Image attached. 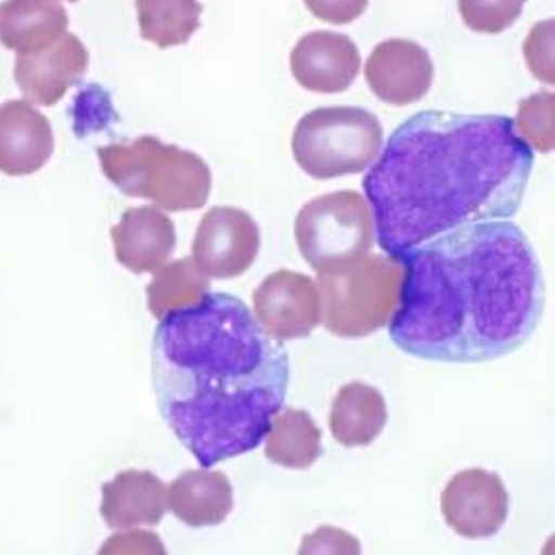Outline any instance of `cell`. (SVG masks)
Wrapping results in <instances>:
<instances>
[{
  "mask_svg": "<svg viewBox=\"0 0 555 555\" xmlns=\"http://www.w3.org/2000/svg\"><path fill=\"white\" fill-rule=\"evenodd\" d=\"M403 267L389 336L405 356L481 363L517 351L545 307L541 262L509 220L456 227L396 256Z\"/></svg>",
  "mask_w": 555,
  "mask_h": 555,
  "instance_id": "cell-1",
  "label": "cell"
},
{
  "mask_svg": "<svg viewBox=\"0 0 555 555\" xmlns=\"http://www.w3.org/2000/svg\"><path fill=\"white\" fill-rule=\"evenodd\" d=\"M151 378L160 416L203 469L256 450L285 405L289 358L233 294L160 318Z\"/></svg>",
  "mask_w": 555,
  "mask_h": 555,
  "instance_id": "cell-2",
  "label": "cell"
},
{
  "mask_svg": "<svg viewBox=\"0 0 555 555\" xmlns=\"http://www.w3.org/2000/svg\"><path fill=\"white\" fill-rule=\"evenodd\" d=\"M363 178L385 254L456 227L507 220L519 211L534 153L503 115L423 111L391 133Z\"/></svg>",
  "mask_w": 555,
  "mask_h": 555,
  "instance_id": "cell-3",
  "label": "cell"
},
{
  "mask_svg": "<svg viewBox=\"0 0 555 555\" xmlns=\"http://www.w3.org/2000/svg\"><path fill=\"white\" fill-rule=\"evenodd\" d=\"M98 159L122 195L153 201L167 211L201 209L211 193L209 165L155 135L100 146Z\"/></svg>",
  "mask_w": 555,
  "mask_h": 555,
  "instance_id": "cell-4",
  "label": "cell"
},
{
  "mask_svg": "<svg viewBox=\"0 0 555 555\" xmlns=\"http://www.w3.org/2000/svg\"><path fill=\"white\" fill-rule=\"evenodd\" d=\"M403 267L393 256L363 254L318 271L321 323L338 338H363L385 327L399 305Z\"/></svg>",
  "mask_w": 555,
  "mask_h": 555,
  "instance_id": "cell-5",
  "label": "cell"
},
{
  "mask_svg": "<svg viewBox=\"0 0 555 555\" xmlns=\"http://www.w3.org/2000/svg\"><path fill=\"white\" fill-rule=\"evenodd\" d=\"M383 142L385 131L376 115L356 106H330L298 120L292 153L305 173L332 180L370 169Z\"/></svg>",
  "mask_w": 555,
  "mask_h": 555,
  "instance_id": "cell-6",
  "label": "cell"
},
{
  "mask_svg": "<svg viewBox=\"0 0 555 555\" xmlns=\"http://www.w3.org/2000/svg\"><path fill=\"white\" fill-rule=\"evenodd\" d=\"M294 235L302 258L315 271H325L370 251L374 216L356 191L327 193L298 211Z\"/></svg>",
  "mask_w": 555,
  "mask_h": 555,
  "instance_id": "cell-7",
  "label": "cell"
},
{
  "mask_svg": "<svg viewBox=\"0 0 555 555\" xmlns=\"http://www.w3.org/2000/svg\"><path fill=\"white\" fill-rule=\"evenodd\" d=\"M260 251L256 220L237 207H211L198 222L193 260L207 278L243 275Z\"/></svg>",
  "mask_w": 555,
  "mask_h": 555,
  "instance_id": "cell-8",
  "label": "cell"
},
{
  "mask_svg": "<svg viewBox=\"0 0 555 555\" xmlns=\"http://www.w3.org/2000/svg\"><path fill=\"white\" fill-rule=\"evenodd\" d=\"M446 524L465 539L496 534L509 516V494L503 479L486 469H465L441 492Z\"/></svg>",
  "mask_w": 555,
  "mask_h": 555,
  "instance_id": "cell-9",
  "label": "cell"
},
{
  "mask_svg": "<svg viewBox=\"0 0 555 555\" xmlns=\"http://www.w3.org/2000/svg\"><path fill=\"white\" fill-rule=\"evenodd\" d=\"M254 313L278 340L307 338L321 323L318 283L302 273L275 271L256 287Z\"/></svg>",
  "mask_w": 555,
  "mask_h": 555,
  "instance_id": "cell-10",
  "label": "cell"
},
{
  "mask_svg": "<svg viewBox=\"0 0 555 555\" xmlns=\"http://www.w3.org/2000/svg\"><path fill=\"white\" fill-rule=\"evenodd\" d=\"M434 62L418 42L389 39L378 42L365 64V80L372 93L391 106H408L423 100L434 85Z\"/></svg>",
  "mask_w": 555,
  "mask_h": 555,
  "instance_id": "cell-11",
  "label": "cell"
},
{
  "mask_svg": "<svg viewBox=\"0 0 555 555\" xmlns=\"http://www.w3.org/2000/svg\"><path fill=\"white\" fill-rule=\"evenodd\" d=\"M89 53L79 37L64 33L39 51L17 53L13 77L22 93L39 104L55 106L85 77Z\"/></svg>",
  "mask_w": 555,
  "mask_h": 555,
  "instance_id": "cell-12",
  "label": "cell"
},
{
  "mask_svg": "<svg viewBox=\"0 0 555 555\" xmlns=\"http://www.w3.org/2000/svg\"><path fill=\"white\" fill-rule=\"evenodd\" d=\"M292 75L315 93H343L361 68L358 44L347 35L315 30L305 35L292 51Z\"/></svg>",
  "mask_w": 555,
  "mask_h": 555,
  "instance_id": "cell-13",
  "label": "cell"
},
{
  "mask_svg": "<svg viewBox=\"0 0 555 555\" xmlns=\"http://www.w3.org/2000/svg\"><path fill=\"white\" fill-rule=\"evenodd\" d=\"M53 129L30 102L11 100L0 106V171L30 176L53 155Z\"/></svg>",
  "mask_w": 555,
  "mask_h": 555,
  "instance_id": "cell-14",
  "label": "cell"
},
{
  "mask_svg": "<svg viewBox=\"0 0 555 555\" xmlns=\"http://www.w3.org/2000/svg\"><path fill=\"white\" fill-rule=\"evenodd\" d=\"M115 256L131 273H157L176 249V227L153 205L131 207L113 227Z\"/></svg>",
  "mask_w": 555,
  "mask_h": 555,
  "instance_id": "cell-15",
  "label": "cell"
},
{
  "mask_svg": "<svg viewBox=\"0 0 555 555\" xmlns=\"http://www.w3.org/2000/svg\"><path fill=\"white\" fill-rule=\"evenodd\" d=\"M167 512V486L151 472H122L102 486L100 514L108 528L155 526Z\"/></svg>",
  "mask_w": 555,
  "mask_h": 555,
  "instance_id": "cell-16",
  "label": "cell"
},
{
  "mask_svg": "<svg viewBox=\"0 0 555 555\" xmlns=\"http://www.w3.org/2000/svg\"><path fill=\"white\" fill-rule=\"evenodd\" d=\"M233 505V483L220 472H186L167 488V509L191 528L222 524Z\"/></svg>",
  "mask_w": 555,
  "mask_h": 555,
  "instance_id": "cell-17",
  "label": "cell"
},
{
  "mask_svg": "<svg viewBox=\"0 0 555 555\" xmlns=\"http://www.w3.org/2000/svg\"><path fill=\"white\" fill-rule=\"evenodd\" d=\"M68 30V13L60 0L0 2V42L15 53H30Z\"/></svg>",
  "mask_w": 555,
  "mask_h": 555,
  "instance_id": "cell-18",
  "label": "cell"
},
{
  "mask_svg": "<svg viewBox=\"0 0 555 555\" xmlns=\"http://www.w3.org/2000/svg\"><path fill=\"white\" fill-rule=\"evenodd\" d=\"M389 412L383 393L365 383H349L334 397L330 431L345 448L370 446L383 434Z\"/></svg>",
  "mask_w": 555,
  "mask_h": 555,
  "instance_id": "cell-19",
  "label": "cell"
},
{
  "mask_svg": "<svg viewBox=\"0 0 555 555\" xmlns=\"http://www.w3.org/2000/svg\"><path fill=\"white\" fill-rule=\"evenodd\" d=\"M264 439L267 459L285 469H309L321 456V431L305 410L287 408L278 414Z\"/></svg>",
  "mask_w": 555,
  "mask_h": 555,
  "instance_id": "cell-20",
  "label": "cell"
},
{
  "mask_svg": "<svg viewBox=\"0 0 555 555\" xmlns=\"http://www.w3.org/2000/svg\"><path fill=\"white\" fill-rule=\"evenodd\" d=\"M140 37L159 49L186 44L201 26L198 0H135Z\"/></svg>",
  "mask_w": 555,
  "mask_h": 555,
  "instance_id": "cell-21",
  "label": "cell"
},
{
  "mask_svg": "<svg viewBox=\"0 0 555 555\" xmlns=\"http://www.w3.org/2000/svg\"><path fill=\"white\" fill-rule=\"evenodd\" d=\"M209 287V278L198 271L195 260L180 258L167 267H160L146 287L149 311L157 319L165 318L169 311L198 302Z\"/></svg>",
  "mask_w": 555,
  "mask_h": 555,
  "instance_id": "cell-22",
  "label": "cell"
},
{
  "mask_svg": "<svg viewBox=\"0 0 555 555\" xmlns=\"http://www.w3.org/2000/svg\"><path fill=\"white\" fill-rule=\"evenodd\" d=\"M554 111L555 95L552 91L534 93L521 100L517 106V133L530 149L539 153L554 151Z\"/></svg>",
  "mask_w": 555,
  "mask_h": 555,
  "instance_id": "cell-23",
  "label": "cell"
},
{
  "mask_svg": "<svg viewBox=\"0 0 555 555\" xmlns=\"http://www.w3.org/2000/svg\"><path fill=\"white\" fill-rule=\"evenodd\" d=\"M524 4L526 0H459V11L469 30L501 35L516 24Z\"/></svg>",
  "mask_w": 555,
  "mask_h": 555,
  "instance_id": "cell-24",
  "label": "cell"
},
{
  "mask_svg": "<svg viewBox=\"0 0 555 555\" xmlns=\"http://www.w3.org/2000/svg\"><path fill=\"white\" fill-rule=\"evenodd\" d=\"M524 55L537 79L554 85V20L532 28L524 42Z\"/></svg>",
  "mask_w": 555,
  "mask_h": 555,
  "instance_id": "cell-25",
  "label": "cell"
},
{
  "mask_svg": "<svg viewBox=\"0 0 555 555\" xmlns=\"http://www.w3.org/2000/svg\"><path fill=\"white\" fill-rule=\"evenodd\" d=\"M370 0H305L307 9L327 24L345 26L356 22L367 9Z\"/></svg>",
  "mask_w": 555,
  "mask_h": 555,
  "instance_id": "cell-26",
  "label": "cell"
},
{
  "mask_svg": "<svg viewBox=\"0 0 555 555\" xmlns=\"http://www.w3.org/2000/svg\"><path fill=\"white\" fill-rule=\"evenodd\" d=\"M68 2H77V0H68Z\"/></svg>",
  "mask_w": 555,
  "mask_h": 555,
  "instance_id": "cell-27",
  "label": "cell"
}]
</instances>
